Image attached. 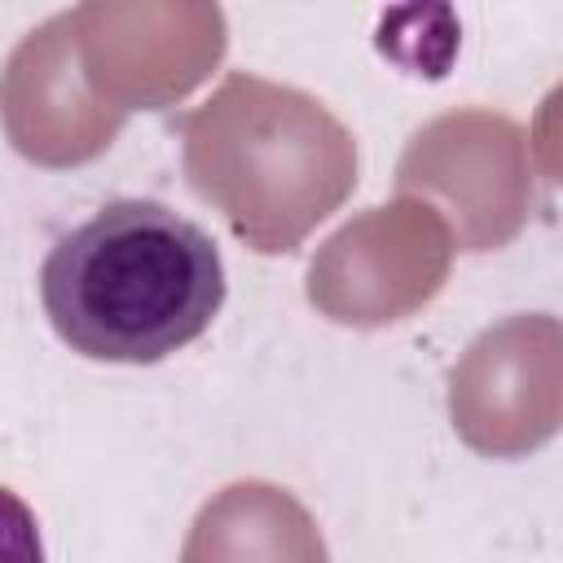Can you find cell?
<instances>
[{
  "label": "cell",
  "instance_id": "6",
  "mask_svg": "<svg viewBox=\"0 0 563 563\" xmlns=\"http://www.w3.org/2000/svg\"><path fill=\"white\" fill-rule=\"evenodd\" d=\"M537 158L545 167V176L554 185H563V84L545 97L541 114H537Z\"/></svg>",
  "mask_w": 563,
  "mask_h": 563
},
{
  "label": "cell",
  "instance_id": "1",
  "mask_svg": "<svg viewBox=\"0 0 563 563\" xmlns=\"http://www.w3.org/2000/svg\"><path fill=\"white\" fill-rule=\"evenodd\" d=\"M40 303L70 352L154 365L207 334L224 303V260L172 207L119 198L57 238L40 268Z\"/></svg>",
  "mask_w": 563,
  "mask_h": 563
},
{
  "label": "cell",
  "instance_id": "4",
  "mask_svg": "<svg viewBox=\"0 0 563 563\" xmlns=\"http://www.w3.org/2000/svg\"><path fill=\"white\" fill-rule=\"evenodd\" d=\"M422 158H435L444 167H462L466 176L453 180H435L427 194L449 198L457 211V233L466 242V251H488L501 246L519 220H523V180H506V176H479V172H506V167H523L519 163V132L510 119H493V114H449L435 119L427 132L413 136L409 145Z\"/></svg>",
  "mask_w": 563,
  "mask_h": 563
},
{
  "label": "cell",
  "instance_id": "3",
  "mask_svg": "<svg viewBox=\"0 0 563 563\" xmlns=\"http://www.w3.org/2000/svg\"><path fill=\"white\" fill-rule=\"evenodd\" d=\"M453 427L488 457H515L554 435L563 418V325L510 317L484 330L453 369Z\"/></svg>",
  "mask_w": 563,
  "mask_h": 563
},
{
  "label": "cell",
  "instance_id": "5",
  "mask_svg": "<svg viewBox=\"0 0 563 563\" xmlns=\"http://www.w3.org/2000/svg\"><path fill=\"white\" fill-rule=\"evenodd\" d=\"M180 563H330L312 515L277 484L220 488L194 519Z\"/></svg>",
  "mask_w": 563,
  "mask_h": 563
},
{
  "label": "cell",
  "instance_id": "2",
  "mask_svg": "<svg viewBox=\"0 0 563 563\" xmlns=\"http://www.w3.org/2000/svg\"><path fill=\"white\" fill-rule=\"evenodd\" d=\"M185 172L246 246L277 255L295 251L352 194L356 145L321 101L229 75L185 119Z\"/></svg>",
  "mask_w": 563,
  "mask_h": 563
}]
</instances>
